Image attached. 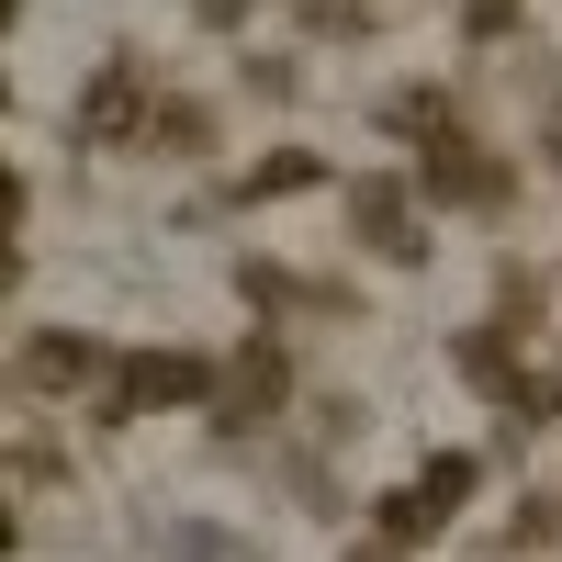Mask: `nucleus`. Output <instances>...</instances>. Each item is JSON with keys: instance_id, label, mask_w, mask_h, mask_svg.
<instances>
[{"instance_id": "nucleus-1", "label": "nucleus", "mask_w": 562, "mask_h": 562, "mask_svg": "<svg viewBox=\"0 0 562 562\" xmlns=\"http://www.w3.org/2000/svg\"><path fill=\"white\" fill-rule=\"evenodd\" d=\"M180 405H225V371L203 349H124L113 360V416H180Z\"/></svg>"}, {"instance_id": "nucleus-2", "label": "nucleus", "mask_w": 562, "mask_h": 562, "mask_svg": "<svg viewBox=\"0 0 562 562\" xmlns=\"http://www.w3.org/2000/svg\"><path fill=\"white\" fill-rule=\"evenodd\" d=\"M428 192H439V203H473V214H506V203H518V180H506V158L473 147V124H461V135L428 147Z\"/></svg>"}, {"instance_id": "nucleus-3", "label": "nucleus", "mask_w": 562, "mask_h": 562, "mask_svg": "<svg viewBox=\"0 0 562 562\" xmlns=\"http://www.w3.org/2000/svg\"><path fill=\"white\" fill-rule=\"evenodd\" d=\"M349 225H360V248L394 259V270L428 259V225H416V192H405V180H360V192H349Z\"/></svg>"}, {"instance_id": "nucleus-4", "label": "nucleus", "mask_w": 562, "mask_h": 562, "mask_svg": "<svg viewBox=\"0 0 562 562\" xmlns=\"http://www.w3.org/2000/svg\"><path fill=\"white\" fill-rule=\"evenodd\" d=\"M147 68H135V57H113L102 79H90L79 90V135H102V147H147Z\"/></svg>"}, {"instance_id": "nucleus-5", "label": "nucleus", "mask_w": 562, "mask_h": 562, "mask_svg": "<svg viewBox=\"0 0 562 562\" xmlns=\"http://www.w3.org/2000/svg\"><path fill=\"white\" fill-rule=\"evenodd\" d=\"M281 394H293V371H281L270 338H248L237 360H225V416H281Z\"/></svg>"}, {"instance_id": "nucleus-6", "label": "nucleus", "mask_w": 562, "mask_h": 562, "mask_svg": "<svg viewBox=\"0 0 562 562\" xmlns=\"http://www.w3.org/2000/svg\"><path fill=\"white\" fill-rule=\"evenodd\" d=\"M90 371H113L90 338H68V326H45V338H23V383L34 394H57V383H90Z\"/></svg>"}, {"instance_id": "nucleus-7", "label": "nucleus", "mask_w": 562, "mask_h": 562, "mask_svg": "<svg viewBox=\"0 0 562 562\" xmlns=\"http://www.w3.org/2000/svg\"><path fill=\"white\" fill-rule=\"evenodd\" d=\"M147 147H169V158H203V147H214V102H192V90H169V102L147 113Z\"/></svg>"}, {"instance_id": "nucleus-8", "label": "nucleus", "mask_w": 562, "mask_h": 562, "mask_svg": "<svg viewBox=\"0 0 562 562\" xmlns=\"http://www.w3.org/2000/svg\"><path fill=\"white\" fill-rule=\"evenodd\" d=\"M371 529H383V540L405 551V540H439L450 518H439V506H428V484H405V495H383V506H371Z\"/></svg>"}, {"instance_id": "nucleus-9", "label": "nucleus", "mask_w": 562, "mask_h": 562, "mask_svg": "<svg viewBox=\"0 0 562 562\" xmlns=\"http://www.w3.org/2000/svg\"><path fill=\"white\" fill-rule=\"evenodd\" d=\"M416 484H428V506H439V518H461V506H473V484H484V461H473V450H439Z\"/></svg>"}, {"instance_id": "nucleus-10", "label": "nucleus", "mask_w": 562, "mask_h": 562, "mask_svg": "<svg viewBox=\"0 0 562 562\" xmlns=\"http://www.w3.org/2000/svg\"><path fill=\"white\" fill-rule=\"evenodd\" d=\"M270 192H315V158H304V147L259 158V169H248V203H270Z\"/></svg>"}, {"instance_id": "nucleus-11", "label": "nucleus", "mask_w": 562, "mask_h": 562, "mask_svg": "<svg viewBox=\"0 0 562 562\" xmlns=\"http://www.w3.org/2000/svg\"><path fill=\"white\" fill-rule=\"evenodd\" d=\"M506 23H518V0H461V34H473V45H495Z\"/></svg>"}, {"instance_id": "nucleus-12", "label": "nucleus", "mask_w": 562, "mask_h": 562, "mask_svg": "<svg viewBox=\"0 0 562 562\" xmlns=\"http://www.w3.org/2000/svg\"><path fill=\"white\" fill-rule=\"evenodd\" d=\"M349 562H394V540H371V551H349Z\"/></svg>"}, {"instance_id": "nucleus-13", "label": "nucleus", "mask_w": 562, "mask_h": 562, "mask_svg": "<svg viewBox=\"0 0 562 562\" xmlns=\"http://www.w3.org/2000/svg\"><path fill=\"white\" fill-rule=\"evenodd\" d=\"M551 169H562V135H551Z\"/></svg>"}]
</instances>
